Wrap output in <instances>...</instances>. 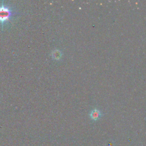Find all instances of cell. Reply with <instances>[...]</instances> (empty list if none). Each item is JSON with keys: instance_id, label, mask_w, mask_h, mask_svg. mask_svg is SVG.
I'll return each mask as SVG.
<instances>
[{"instance_id": "6da1fadb", "label": "cell", "mask_w": 146, "mask_h": 146, "mask_svg": "<svg viewBox=\"0 0 146 146\" xmlns=\"http://www.w3.org/2000/svg\"><path fill=\"white\" fill-rule=\"evenodd\" d=\"M17 12L11 6L3 1L0 3V26L3 29L5 26L10 23Z\"/></svg>"}, {"instance_id": "7a4b0ae2", "label": "cell", "mask_w": 146, "mask_h": 146, "mask_svg": "<svg viewBox=\"0 0 146 146\" xmlns=\"http://www.w3.org/2000/svg\"><path fill=\"white\" fill-rule=\"evenodd\" d=\"M100 115H101L100 112L98 110H93L92 111H91L90 114V117L94 120H96L99 119V117H100Z\"/></svg>"}, {"instance_id": "3957f363", "label": "cell", "mask_w": 146, "mask_h": 146, "mask_svg": "<svg viewBox=\"0 0 146 146\" xmlns=\"http://www.w3.org/2000/svg\"><path fill=\"white\" fill-rule=\"evenodd\" d=\"M62 56V52L58 50H54L52 52V57L55 60H58Z\"/></svg>"}]
</instances>
